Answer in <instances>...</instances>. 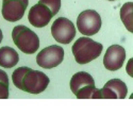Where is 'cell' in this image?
<instances>
[{
	"label": "cell",
	"mask_w": 133,
	"mask_h": 133,
	"mask_svg": "<svg viewBox=\"0 0 133 133\" xmlns=\"http://www.w3.org/2000/svg\"><path fill=\"white\" fill-rule=\"evenodd\" d=\"M63 59H64L63 48L61 46L52 45L39 51V53L36 57V63L43 68L50 69L60 65L63 62Z\"/></svg>",
	"instance_id": "7"
},
{
	"label": "cell",
	"mask_w": 133,
	"mask_h": 133,
	"mask_svg": "<svg viewBox=\"0 0 133 133\" xmlns=\"http://www.w3.org/2000/svg\"><path fill=\"white\" fill-rule=\"evenodd\" d=\"M2 38H3V35H2V31H1V29H0V43H1Z\"/></svg>",
	"instance_id": "16"
},
{
	"label": "cell",
	"mask_w": 133,
	"mask_h": 133,
	"mask_svg": "<svg viewBox=\"0 0 133 133\" xmlns=\"http://www.w3.org/2000/svg\"><path fill=\"white\" fill-rule=\"evenodd\" d=\"M127 85L119 79L108 81L101 90H99L100 99H124L127 96Z\"/></svg>",
	"instance_id": "11"
},
{
	"label": "cell",
	"mask_w": 133,
	"mask_h": 133,
	"mask_svg": "<svg viewBox=\"0 0 133 133\" xmlns=\"http://www.w3.org/2000/svg\"><path fill=\"white\" fill-rule=\"evenodd\" d=\"M77 28L83 35L92 36L101 28V17L94 10H85L77 18Z\"/></svg>",
	"instance_id": "5"
},
{
	"label": "cell",
	"mask_w": 133,
	"mask_h": 133,
	"mask_svg": "<svg viewBox=\"0 0 133 133\" xmlns=\"http://www.w3.org/2000/svg\"><path fill=\"white\" fill-rule=\"evenodd\" d=\"M19 55L11 47L0 48V66L4 68H12L18 63Z\"/></svg>",
	"instance_id": "12"
},
{
	"label": "cell",
	"mask_w": 133,
	"mask_h": 133,
	"mask_svg": "<svg viewBox=\"0 0 133 133\" xmlns=\"http://www.w3.org/2000/svg\"><path fill=\"white\" fill-rule=\"evenodd\" d=\"M109 1H114V0H109Z\"/></svg>",
	"instance_id": "17"
},
{
	"label": "cell",
	"mask_w": 133,
	"mask_h": 133,
	"mask_svg": "<svg viewBox=\"0 0 133 133\" xmlns=\"http://www.w3.org/2000/svg\"><path fill=\"white\" fill-rule=\"evenodd\" d=\"M126 60L125 48L119 45L110 46L103 57V65L110 71H116L123 67Z\"/></svg>",
	"instance_id": "9"
},
{
	"label": "cell",
	"mask_w": 133,
	"mask_h": 133,
	"mask_svg": "<svg viewBox=\"0 0 133 133\" xmlns=\"http://www.w3.org/2000/svg\"><path fill=\"white\" fill-rule=\"evenodd\" d=\"M53 38L61 44H69L76 36V28L71 21L65 17H59L51 26Z\"/></svg>",
	"instance_id": "6"
},
{
	"label": "cell",
	"mask_w": 133,
	"mask_h": 133,
	"mask_svg": "<svg viewBox=\"0 0 133 133\" xmlns=\"http://www.w3.org/2000/svg\"><path fill=\"white\" fill-rule=\"evenodd\" d=\"M70 90L78 99H100L93 77L85 71H79L71 77Z\"/></svg>",
	"instance_id": "2"
},
{
	"label": "cell",
	"mask_w": 133,
	"mask_h": 133,
	"mask_svg": "<svg viewBox=\"0 0 133 133\" xmlns=\"http://www.w3.org/2000/svg\"><path fill=\"white\" fill-rule=\"evenodd\" d=\"M53 17L51 11L43 3H36L33 5L28 14V20L29 23L35 28H43L46 27L51 18Z\"/></svg>",
	"instance_id": "10"
},
{
	"label": "cell",
	"mask_w": 133,
	"mask_h": 133,
	"mask_svg": "<svg viewBox=\"0 0 133 133\" xmlns=\"http://www.w3.org/2000/svg\"><path fill=\"white\" fill-rule=\"evenodd\" d=\"M133 3L127 2L120 9V18L128 31L133 32Z\"/></svg>",
	"instance_id": "13"
},
{
	"label": "cell",
	"mask_w": 133,
	"mask_h": 133,
	"mask_svg": "<svg viewBox=\"0 0 133 133\" xmlns=\"http://www.w3.org/2000/svg\"><path fill=\"white\" fill-rule=\"evenodd\" d=\"M9 98V77L5 71L0 69V99Z\"/></svg>",
	"instance_id": "14"
},
{
	"label": "cell",
	"mask_w": 133,
	"mask_h": 133,
	"mask_svg": "<svg viewBox=\"0 0 133 133\" xmlns=\"http://www.w3.org/2000/svg\"><path fill=\"white\" fill-rule=\"evenodd\" d=\"M39 3L45 4L50 11L52 15H57L61 9V0H39Z\"/></svg>",
	"instance_id": "15"
},
{
	"label": "cell",
	"mask_w": 133,
	"mask_h": 133,
	"mask_svg": "<svg viewBox=\"0 0 133 133\" xmlns=\"http://www.w3.org/2000/svg\"><path fill=\"white\" fill-rule=\"evenodd\" d=\"M12 80L17 88L30 94H39L45 91L49 84V78L44 72L26 66L15 69Z\"/></svg>",
	"instance_id": "1"
},
{
	"label": "cell",
	"mask_w": 133,
	"mask_h": 133,
	"mask_svg": "<svg viewBox=\"0 0 133 133\" xmlns=\"http://www.w3.org/2000/svg\"><path fill=\"white\" fill-rule=\"evenodd\" d=\"M29 0H2V16L5 20L14 23L24 17Z\"/></svg>",
	"instance_id": "8"
},
{
	"label": "cell",
	"mask_w": 133,
	"mask_h": 133,
	"mask_svg": "<svg viewBox=\"0 0 133 133\" xmlns=\"http://www.w3.org/2000/svg\"><path fill=\"white\" fill-rule=\"evenodd\" d=\"M103 46L90 37L78 38L72 46V53L77 63L87 64L101 54Z\"/></svg>",
	"instance_id": "3"
},
{
	"label": "cell",
	"mask_w": 133,
	"mask_h": 133,
	"mask_svg": "<svg viewBox=\"0 0 133 133\" xmlns=\"http://www.w3.org/2000/svg\"><path fill=\"white\" fill-rule=\"evenodd\" d=\"M12 38L17 48L24 53H35L39 47V38L35 32L26 26H16L12 31Z\"/></svg>",
	"instance_id": "4"
}]
</instances>
